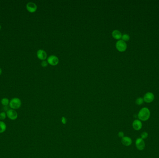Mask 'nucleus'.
<instances>
[{
    "instance_id": "obj_1",
    "label": "nucleus",
    "mask_w": 159,
    "mask_h": 158,
    "mask_svg": "<svg viewBox=\"0 0 159 158\" xmlns=\"http://www.w3.org/2000/svg\"><path fill=\"white\" fill-rule=\"evenodd\" d=\"M150 117V111L149 109L146 107L142 108L139 112L138 117L140 121H146L149 120Z\"/></svg>"
},
{
    "instance_id": "obj_2",
    "label": "nucleus",
    "mask_w": 159,
    "mask_h": 158,
    "mask_svg": "<svg viewBox=\"0 0 159 158\" xmlns=\"http://www.w3.org/2000/svg\"><path fill=\"white\" fill-rule=\"evenodd\" d=\"M9 107L13 109L20 108L21 105V100L18 98H14L11 100L9 102Z\"/></svg>"
},
{
    "instance_id": "obj_3",
    "label": "nucleus",
    "mask_w": 159,
    "mask_h": 158,
    "mask_svg": "<svg viewBox=\"0 0 159 158\" xmlns=\"http://www.w3.org/2000/svg\"><path fill=\"white\" fill-rule=\"evenodd\" d=\"M115 47L118 51L120 52H123L125 51L127 49V45L126 42L124 41L121 39H120L116 42Z\"/></svg>"
},
{
    "instance_id": "obj_4",
    "label": "nucleus",
    "mask_w": 159,
    "mask_h": 158,
    "mask_svg": "<svg viewBox=\"0 0 159 158\" xmlns=\"http://www.w3.org/2000/svg\"><path fill=\"white\" fill-rule=\"evenodd\" d=\"M59 61V58L56 56L52 55H50L47 59V62L51 65H57Z\"/></svg>"
},
{
    "instance_id": "obj_5",
    "label": "nucleus",
    "mask_w": 159,
    "mask_h": 158,
    "mask_svg": "<svg viewBox=\"0 0 159 158\" xmlns=\"http://www.w3.org/2000/svg\"><path fill=\"white\" fill-rule=\"evenodd\" d=\"M136 145L139 150H143L145 148V143L142 139L138 138L136 140Z\"/></svg>"
},
{
    "instance_id": "obj_6",
    "label": "nucleus",
    "mask_w": 159,
    "mask_h": 158,
    "mask_svg": "<svg viewBox=\"0 0 159 158\" xmlns=\"http://www.w3.org/2000/svg\"><path fill=\"white\" fill-rule=\"evenodd\" d=\"M143 98L146 103H151L154 99V95L152 92H148L145 94Z\"/></svg>"
},
{
    "instance_id": "obj_7",
    "label": "nucleus",
    "mask_w": 159,
    "mask_h": 158,
    "mask_svg": "<svg viewBox=\"0 0 159 158\" xmlns=\"http://www.w3.org/2000/svg\"><path fill=\"white\" fill-rule=\"evenodd\" d=\"M7 116L9 119L12 120H15L17 118L18 114L14 109H9L6 113Z\"/></svg>"
},
{
    "instance_id": "obj_8",
    "label": "nucleus",
    "mask_w": 159,
    "mask_h": 158,
    "mask_svg": "<svg viewBox=\"0 0 159 158\" xmlns=\"http://www.w3.org/2000/svg\"><path fill=\"white\" fill-rule=\"evenodd\" d=\"M27 10L30 13H34L37 10V6L35 3L32 2H29L28 3L26 6Z\"/></svg>"
},
{
    "instance_id": "obj_9",
    "label": "nucleus",
    "mask_w": 159,
    "mask_h": 158,
    "mask_svg": "<svg viewBox=\"0 0 159 158\" xmlns=\"http://www.w3.org/2000/svg\"><path fill=\"white\" fill-rule=\"evenodd\" d=\"M37 56L38 59L42 60H45L47 57V54L44 50L40 49L37 52Z\"/></svg>"
},
{
    "instance_id": "obj_10",
    "label": "nucleus",
    "mask_w": 159,
    "mask_h": 158,
    "mask_svg": "<svg viewBox=\"0 0 159 158\" xmlns=\"http://www.w3.org/2000/svg\"><path fill=\"white\" fill-rule=\"evenodd\" d=\"M132 126H133V127L134 130L138 131V130H140L141 129L142 124V122H141L140 120H135L133 122Z\"/></svg>"
},
{
    "instance_id": "obj_11",
    "label": "nucleus",
    "mask_w": 159,
    "mask_h": 158,
    "mask_svg": "<svg viewBox=\"0 0 159 158\" xmlns=\"http://www.w3.org/2000/svg\"><path fill=\"white\" fill-rule=\"evenodd\" d=\"M121 143L123 145L128 147L132 144V140L131 138L129 137L124 136L121 139Z\"/></svg>"
},
{
    "instance_id": "obj_12",
    "label": "nucleus",
    "mask_w": 159,
    "mask_h": 158,
    "mask_svg": "<svg viewBox=\"0 0 159 158\" xmlns=\"http://www.w3.org/2000/svg\"><path fill=\"white\" fill-rule=\"evenodd\" d=\"M122 35L123 34H121V33L118 30H114L112 33L113 37L114 39H116L120 40V39L121 38Z\"/></svg>"
},
{
    "instance_id": "obj_13",
    "label": "nucleus",
    "mask_w": 159,
    "mask_h": 158,
    "mask_svg": "<svg viewBox=\"0 0 159 158\" xmlns=\"http://www.w3.org/2000/svg\"><path fill=\"white\" fill-rule=\"evenodd\" d=\"M7 126L5 122L3 121H0V133L4 132L6 130Z\"/></svg>"
},
{
    "instance_id": "obj_14",
    "label": "nucleus",
    "mask_w": 159,
    "mask_h": 158,
    "mask_svg": "<svg viewBox=\"0 0 159 158\" xmlns=\"http://www.w3.org/2000/svg\"><path fill=\"white\" fill-rule=\"evenodd\" d=\"M130 36L128 34H123L122 35L121 37V40H123L124 41L126 42L128 41L129 39H130Z\"/></svg>"
},
{
    "instance_id": "obj_15",
    "label": "nucleus",
    "mask_w": 159,
    "mask_h": 158,
    "mask_svg": "<svg viewBox=\"0 0 159 158\" xmlns=\"http://www.w3.org/2000/svg\"><path fill=\"white\" fill-rule=\"evenodd\" d=\"M9 102H10L9 101V100L7 98H4L2 99L1 100V103L4 106H8V105L9 104Z\"/></svg>"
},
{
    "instance_id": "obj_16",
    "label": "nucleus",
    "mask_w": 159,
    "mask_h": 158,
    "mask_svg": "<svg viewBox=\"0 0 159 158\" xmlns=\"http://www.w3.org/2000/svg\"><path fill=\"white\" fill-rule=\"evenodd\" d=\"M144 100L143 98L142 97H139L138 98L136 99V103L137 105H141V104H143Z\"/></svg>"
},
{
    "instance_id": "obj_17",
    "label": "nucleus",
    "mask_w": 159,
    "mask_h": 158,
    "mask_svg": "<svg viewBox=\"0 0 159 158\" xmlns=\"http://www.w3.org/2000/svg\"><path fill=\"white\" fill-rule=\"evenodd\" d=\"M7 117V114L5 112H2L0 113V120H3L5 119Z\"/></svg>"
},
{
    "instance_id": "obj_18",
    "label": "nucleus",
    "mask_w": 159,
    "mask_h": 158,
    "mask_svg": "<svg viewBox=\"0 0 159 158\" xmlns=\"http://www.w3.org/2000/svg\"><path fill=\"white\" fill-rule=\"evenodd\" d=\"M148 136H149V134L148 133L144 132L142 133V134H141V138L143 140H144L148 137Z\"/></svg>"
},
{
    "instance_id": "obj_19",
    "label": "nucleus",
    "mask_w": 159,
    "mask_h": 158,
    "mask_svg": "<svg viewBox=\"0 0 159 158\" xmlns=\"http://www.w3.org/2000/svg\"><path fill=\"white\" fill-rule=\"evenodd\" d=\"M47 65H48V63L47 62V61H46V60H43L41 63V65H42V66L43 67H45L47 66Z\"/></svg>"
},
{
    "instance_id": "obj_20",
    "label": "nucleus",
    "mask_w": 159,
    "mask_h": 158,
    "mask_svg": "<svg viewBox=\"0 0 159 158\" xmlns=\"http://www.w3.org/2000/svg\"><path fill=\"white\" fill-rule=\"evenodd\" d=\"M124 134L122 131L119 132L118 133V136L119 137L123 138L124 137Z\"/></svg>"
},
{
    "instance_id": "obj_21",
    "label": "nucleus",
    "mask_w": 159,
    "mask_h": 158,
    "mask_svg": "<svg viewBox=\"0 0 159 158\" xmlns=\"http://www.w3.org/2000/svg\"><path fill=\"white\" fill-rule=\"evenodd\" d=\"M62 122L63 124H65L66 122H67V119H66L65 117H62Z\"/></svg>"
},
{
    "instance_id": "obj_22",
    "label": "nucleus",
    "mask_w": 159,
    "mask_h": 158,
    "mask_svg": "<svg viewBox=\"0 0 159 158\" xmlns=\"http://www.w3.org/2000/svg\"><path fill=\"white\" fill-rule=\"evenodd\" d=\"M2 69L0 68V75L2 74Z\"/></svg>"
},
{
    "instance_id": "obj_23",
    "label": "nucleus",
    "mask_w": 159,
    "mask_h": 158,
    "mask_svg": "<svg viewBox=\"0 0 159 158\" xmlns=\"http://www.w3.org/2000/svg\"><path fill=\"white\" fill-rule=\"evenodd\" d=\"M1 28V25H0V29Z\"/></svg>"
}]
</instances>
